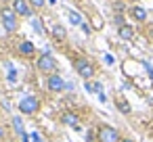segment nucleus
<instances>
[{
	"label": "nucleus",
	"mask_w": 153,
	"mask_h": 142,
	"mask_svg": "<svg viewBox=\"0 0 153 142\" xmlns=\"http://www.w3.org/2000/svg\"><path fill=\"white\" fill-rule=\"evenodd\" d=\"M94 136H97V142H122V134L113 125H99V127H94Z\"/></svg>",
	"instance_id": "f257e3e1"
},
{
	"label": "nucleus",
	"mask_w": 153,
	"mask_h": 142,
	"mask_svg": "<svg viewBox=\"0 0 153 142\" xmlns=\"http://www.w3.org/2000/svg\"><path fill=\"white\" fill-rule=\"evenodd\" d=\"M40 109H42V102H40V98L34 96V94H27V96H23V98L19 100V111H21L23 115H27V117L38 115Z\"/></svg>",
	"instance_id": "f03ea898"
},
{
	"label": "nucleus",
	"mask_w": 153,
	"mask_h": 142,
	"mask_svg": "<svg viewBox=\"0 0 153 142\" xmlns=\"http://www.w3.org/2000/svg\"><path fill=\"white\" fill-rule=\"evenodd\" d=\"M36 69H38L42 75H53V73H57L59 65H57V61H55L53 54L44 52V54L38 57V61H36Z\"/></svg>",
	"instance_id": "7ed1b4c3"
},
{
	"label": "nucleus",
	"mask_w": 153,
	"mask_h": 142,
	"mask_svg": "<svg viewBox=\"0 0 153 142\" xmlns=\"http://www.w3.org/2000/svg\"><path fill=\"white\" fill-rule=\"evenodd\" d=\"M0 17H2V25H4V29L9 32V34H15L17 29H19V15L13 11V9H9V7H4L2 11H0Z\"/></svg>",
	"instance_id": "20e7f679"
},
{
	"label": "nucleus",
	"mask_w": 153,
	"mask_h": 142,
	"mask_svg": "<svg viewBox=\"0 0 153 142\" xmlns=\"http://www.w3.org/2000/svg\"><path fill=\"white\" fill-rule=\"evenodd\" d=\"M76 71H78V75H80L82 79H90V77H94V73H97L94 65H92L88 59H78V61H76Z\"/></svg>",
	"instance_id": "39448f33"
},
{
	"label": "nucleus",
	"mask_w": 153,
	"mask_h": 142,
	"mask_svg": "<svg viewBox=\"0 0 153 142\" xmlns=\"http://www.w3.org/2000/svg\"><path fill=\"white\" fill-rule=\"evenodd\" d=\"M44 86H46L48 92H63V90H65V79H63L59 73H53V75H46Z\"/></svg>",
	"instance_id": "423d86ee"
},
{
	"label": "nucleus",
	"mask_w": 153,
	"mask_h": 142,
	"mask_svg": "<svg viewBox=\"0 0 153 142\" xmlns=\"http://www.w3.org/2000/svg\"><path fill=\"white\" fill-rule=\"evenodd\" d=\"M59 119H61L63 125H69V127H76V129L80 127V115L76 111H63Z\"/></svg>",
	"instance_id": "0eeeda50"
},
{
	"label": "nucleus",
	"mask_w": 153,
	"mask_h": 142,
	"mask_svg": "<svg viewBox=\"0 0 153 142\" xmlns=\"http://www.w3.org/2000/svg\"><path fill=\"white\" fill-rule=\"evenodd\" d=\"M11 9H13L19 17H30V15H32V7H30L27 0H13Z\"/></svg>",
	"instance_id": "6e6552de"
},
{
	"label": "nucleus",
	"mask_w": 153,
	"mask_h": 142,
	"mask_svg": "<svg viewBox=\"0 0 153 142\" xmlns=\"http://www.w3.org/2000/svg\"><path fill=\"white\" fill-rule=\"evenodd\" d=\"M17 52H19L21 57H25V59H32V57L36 54V46H34V42L25 40V42H21V44L17 46Z\"/></svg>",
	"instance_id": "1a4fd4ad"
},
{
	"label": "nucleus",
	"mask_w": 153,
	"mask_h": 142,
	"mask_svg": "<svg viewBox=\"0 0 153 142\" xmlns=\"http://www.w3.org/2000/svg\"><path fill=\"white\" fill-rule=\"evenodd\" d=\"M130 15H132V19H136L138 23L147 21V11H145L143 7H132V9H130Z\"/></svg>",
	"instance_id": "9d476101"
},
{
	"label": "nucleus",
	"mask_w": 153,
	"mask_h": 142,
	"mask_svg": "<svg viewBox=\"0 0 153 142\" xmlns=\"http://www.w3.org/2000/svg\"><path fill=\"white\" fill-rule=\"evenodd\" d=\"M117 36H120L122 40H132V38H134V29H132L130 25H122V27L117 29Z\"/></svg>",
	"instance_id": "9b49d317"
},
{
	"label": "nucleus",
	"mask_w": 153,
	"mask_h": 142,
	"mask_svg": "<svg viewBox=\"0 0 153 142\" xmlns=\"http://www.w3.org/2000/svg\"><path fill=\"white\" fill-rule=\"evenodd\" d=\"M53 36H55L57 40H65L67 32H65V27H63V25H55V27H53Z\"/></svg>",
	"instance_id": "f8f14e48"
},
{
	"label": "nucleus",
	"mask_w": 153,
	"mask_h": 142,
	"mask_svg": "<svg viewBox=\"0 0 153 142\" xmlns=\"http://www.w3.org/2000/svg\"><path fill=\"white\" fill-rule=\"evenodd\" d=\"M69 21H71L74 25H82V17H80L76 11H69Z\"/></svg>",
	"instance_id": "ddd939ff"
},
{
	"label": "nucleus",
	"mask_w": 153,
	"mask_h": 142,
	"mask_svg": "<svg viewBox=\"0 0 153 142\" xmlns=\"http://www.w3.org/2000/svg\"><path fill=\"white\" fill-rule=\"evenodd\" d=\"M117 107H120V111H122L124 115H128V113H130V107H128V102H126L124 98H117Z\"/></svg>",
	"instance_id": "4468645a"
},
{
	"label": "nucleus",
	"mask_w": 153,
	"mask_h": 142,
	"mask_svg": "<svg viewBox=\"0 0 153 142\" xmlns=\"http://www.w3.org/2000/svg\"><path fill=\"white\" fill-rule=\"evenodd\" d=\"M27 2H30L32 9H42V7L46 4V0H27Z\"/></svg>",
	"instance_id": "2eb2a0df"
},
{
	"label": "nucleus",
	"mask_w": 153,
	"mask_h": 142,
	"mask_svg": "<svg viewBox=\"0 0 153 142\" xmlns=\"http://www.w3.org/2000/svg\"><path fill=\"white\" fill-rule=\"evenodd\" d=\"M88 90H92V92H101L103 88H101V84H99V82H94V84H90V86H88Z\"/></svg>",
	"instance_id": "dca6fc26"
},
{
	"label": "nucleus",
	"mask_w": 153,
	"mask_h": 142,
	"mask_svg": "<svg viewBox=\"0 0 153 142\" xmlns=\"http://www.w3.org/2000/svg\"><path fill=\"white\" fill-rule=\"evenodd\" d=\"M0 140H2V142L9 140V138H7V127H4V125H0Z\"/></svg>",
	"instance_id": "f3484780"
},
{
	"label": "nucleus",
	"mask_w": 153,
	"mask_h": 142,
	"mask_svg": "<svg viewBox=\"0 0 153 142\" xmlns=\"http://www.w3.org/2000/svg\"><path fill=\"white\" fill-rule=\"evenodd\" d=\"M122 142H132V140L130 138H122Z\"/></svg>",
	"instance_id": "a211bd4d"
},
{
	"label": "nucleus",
	"mask_w": 153,
	"mask_h": 142,
	"mask_svg": "<svg viewBox=\"0 0 153 142\" xmlns=\"http://www.w3.org/2000/svg\"><path fill=\"white\" fill-rule=\"evenodd\" d=\"M4 142H15V140H4Z\"/></svg>",
	"instance_id": "6ab92c4d"
}]
</instances>
